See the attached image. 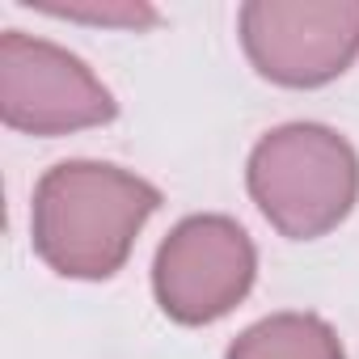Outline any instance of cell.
Masks as SVG:
<instances>
[{
    "instance_id": "1",
    "label": "cell",
    "mask_w": 359,
    "mask_h": 359,
    "mask_svg": "<svg viewBox=\"0 0 359 359\" xmlns=\"http://www.w3.org/2000/svg\"><path fill=\"white\" fill-rule=\"evenodd\" d=\"M156 208L161 191L140 173L106 161H60L34 187L30 241L64 279H110Z\"/></svg>"
},
{
    "instance_id": "7",
    "label": "cell",
    "mask_w": 359,
    "mask_h": 359,
    "mask_svg": "<svg viewBox=\"0 0 359 359\" xmlns=\"http://www.w3.org/2000/svg\"><path fill=\"white\" fill-rule=\"evenodd\" d=\"M30 9H43L51 18H76V22H102V26H152L156 9L148 5H51V0H26Z\"/></svg>"
},
{
    "instance_id": "4",
    "label": "cell",
    "mask_w": 359,
    "mask_h": 359,
    "mask_svg": "<svg viewBox=\"0 0 359 359\" xmlns=\"http://www.w3.org/2000/svg\"><path fill=\"white\" fill-rule=\"evenodd\" d=\"M250 64L287 89H317L359 55V0H254L241 9Z\"/></svg>"
},
{
    "instance_id": "5",
    "label": "cell",
    "mask_w": 359,
    "mask_h": 359,
    "mask_svg": "<svg viewBox=\"0 0 359 359\" xmlns=\"http://www.w3.org/2000/svg\"><path fill=\"white\" fill-rule=\"evenodd\" d=\"M114 114V93L81 55L22 30L0 34V118L13 131L68 135L110 123Z\"/></svg>"
},
{
    "instance_id": "6",
    "label": "cell",
    "mask_w": 359,
    "mask_h": 359,
    "mask_svg": "<svg viewBox=\"0 0 359 359\" xmlns=\"http://www.w3.org/2000/svg\"><path fill=\"white\" fill-rule=\"evenodd\" d=\"M224 359H346V351L317 313H275L237 334Z\"/></svg>"
},
{
    "instance_id": "3",
    "label": "cell",
    "mask_w": 359,
    "mask_h": 359,
    "mask_svg": "<svg viewBox=\"0 0 359 359\" xmlns=\"http://www.w3.org/2000/svg\"><path fill=\"white\" fill-rule=\"evenodd\" d=\"M258 254L250 233L229 216H191L156 250L152 292L177 325H208L233 313L254 287Z\"/></svg>"
},
{
    "instance_id": "2",
    "label": "cell",
    "mask_w": 359,
    "mask_h": 359,
    "mask_svg": "<svg viewBox=\"0 0 359 359\" xmlns=\"http://www.w3.org/2000/svg\"><path fill=\"white\" fill-rule=\"evenodd\" d=\"M250 199L292 241L338 229L359 199V156L325 123H283L250 152Z\"/></svg>"
}]
</instances>
